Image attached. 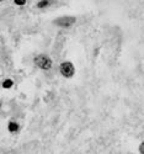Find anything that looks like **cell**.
<instances>
[{"label":"cell","mask_w":144,"mask_h":154,"mask_svg":"<svg viewBox=\"0 0 144 154\" xmlns=\"http://www.w3.org/2000/svg\"><path fill=\"white\" fill-rule=\"evenodd\" d=\"M59 72L60 74L64 76V78H67V79H70L74 76L75 74V67H74V64L69 60H65L60 64V67H59Z\"/></svg>","instance_id":"cell-2"},{"label":"cell","mask_w":144,"mask_h":154,"mask_svg":"<svg viewBox=\"0 0 144 154\" xmlns=\"http://www.w3.org/2000/svg\"><path fill=\"white\" fill-rule=\"evenodd\" d=\"M2 2H5V0H0V3H2Z\"/></svg>","instance_id":"cell-9"},{"label":"cell","mask_w":144,"mask_h":154,"mask_svg":"<svg viewBox=\"0 0 144 154\" xmlns=\"http://www.w3.org/2000/svg\"><path fill=\"white\" fill-rule=\"evenodd\" d=\"M75 22H76L75 16H62V17H58L53 21V23L56 25V26L62 27V29H69Z\"/></svg>","instance_id":"cell-3"},{"label":"cell","mask_w":144,"mask_h":154,"mask_svg":"<svg viewBox=\"0 0 144 154\" xmlns=\"http://www.w3.org/2000/svg\"><path fill=\"white\" fill-rule=\"evenodd\" d=\"M19 123H16L15 121H10L9 123H8V130H9V132H11V133H16V132H19Z\"/></svg>","instance_id":"cell-4"},{"label":"cell","mask_w":144,"mask_h":154,"mask_svg":"<svg viewBox=\"0 0 144 154\" xmlns=\"http://www.w3.org/2000/svg\"><path fill=\"white\" fill-rule=\"evenodd\" d=\"M33 63H35L36 67H38L42 70H49V69H52V66H53V60H52L51 57L47 54L36 56L33 59Z\"/></svg>","instance_id":"cell-1"},{"label":"cell","mask_w":144,"mask_h":154,"mask_svg":"<svg viewBox=\"0 0 144 154\" xmlns=\"http://www.w3.org/2000/svg\"><path fill=\"white\" fill-rule=\"evenodd\" d=\"M139 153L140 154H144V143H140V146H139Z\"/></svg>","instance_id":"cell-8"},{"label":"cell","mask_w":144,"mask_h":154,"mask_svg":"<svg viewBox=\"0 0 144 154\" xmlns=\"http://www.w3.org/2000/svg\"><path fill=\"white\" fill-rule=\"evenodd\" d=\"M26 2H27V0H14V3L19 6H23L26 4Z\"/></svg>","instance_id":"cell-7"},{"label":"cell","mask_w":144,"mask_h":154,"mask_svg":"<svg viewBox=\"0 0 144 154\" xmlns=\"http://www.w3.org/2000/svg\"><path fill=\"white\" fill-rule=\"evenodd\" d=\"M48 6H49V0H41V2H38V4H37L38 9H44Z\"/></svg>","instance_id":"cell-6"},{"label":"cell","mask_w":144,"mask_h":154,"mask_svg":"<svg viewBox=\"0 0 144 154\" xmlns=\"http://www.w3.org/2000/svg\"><path fill=\"white\" fill-rule=\"evenodd\" d=\"M0 106H2V102H0Z\"/></svg>","instance_id":"cell-10"},{"label":"cell","mask_w":144,"mask_h":154,"mask_svg":"<svg viewBox=\"0 0 144 154\" xmlns=\"http://www.w3.org/2000/svg\"><path fill=\"white\" fill-rule=\"evenodd\" d=\"M12 85H14V82H12V79H5V80L3 82V84H2V86H3L4 89H11Z\"/></svg>","instance_id":"cell-5"}]
</instances>
